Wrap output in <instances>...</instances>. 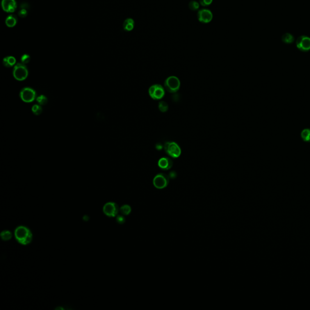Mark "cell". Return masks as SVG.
Wrapping results in <instances>:
<instances>
[{
	"label": "cell",
	"mask_w": 310,
	"mask_h": 310,
	"mask_svg": "<svg viewBox=\"0 0 310 310\" xmlns=\"http://www.w3.org/2000/svg\"><path fill=\"white\" fill-rule=\"evenodd\" d=\"M15 237L20 244L24 245L30 244L32 240L31 231L25 226H20L15 229Z\"/></svg>",
	"instance_id": "cell-1"
},
{
	"label": "cell",
	"mask_w": 310,
	"mask_h": 310,
	"mask_svg": "<svg viewBox=\"0 0 310 310\" xmlns=\"http://www.w3.org/2000/svg\"><path fill=\"white\" fill-rule=\"evenodd\" d=\"M180 80L175 76H170L167 78L164 82V88L171 93H176L180 89Z\"/></svg>",
	"instance_id": "cell-2"
},
{
	"label": "cell",
	"mask_w": 310,
	"mask_h": 310,
	"mask_svg": "<svg viewBox=\"0 0 310 310\" xmlns=\"http://www.w3.org/2000/svg\"><path fill=\"white\" fill-rule=\"evenodd\" d=\"M164 148L167 154L172 158H177L181 155V148L175 142H167Z\"/></svg>",
	"instance_id": "cell-3"
},
{
	"label": "cell",
	"mask_w": 310,
	"mask_h": 310,
	"mask_svg": "<svg viewBox=\"0 0 310 310\" xmlns=\"http://www.w3.org/2000/svg\"><path fill=\"white\" fill-rule=\"evenodd\" d=\"M165 93V88L161 84H153L148 89V94L153 100H162Z\"/></svg>",
	"instance_id": "cell-4"
},
{
	"label": "cell",
	"mask_w": 310,
	"mask_h": 310,
	"mask_svg": "<svg viewBox=\"0 0 310 310\" xmlns=\"http://www.w3.org/2000/svg\"><path fill=\"white\" fill-rule=\"evenodd\" d=\"M28 70L25 64L18 63L16 64L13 71V75L16 80L21 81L25 80L28 76Z\"/></svg>",
	"instance_id": "cell-5"
},
{
	"label": "cell",
	"mask_w": 310,
	"mask_h": 310,
	"mask_svg": "<svg viewBox=\"0 0 310 310\" xmlns=\"http://www.w3.org/2000/svg\"><path fill=\"white\" fill-rule=\"evenodd\" d=\"M170 177L165 173H159L155 176L153 183L157 189H163L167 187L169 183Z\"/></svg>",
	"instance_id": "cell-6"
},
{
	"label": "cell",
	"mask_w": 310,
	"mask_h": 310,
	"mask_svg": "<svg viewBox=\"0 0 310 310\" xmlns=\"http://www.w3.org/2000/svg\"><path fill=\"white\" fill-rule=\"evenodd\" d=\"M21 99L26 102H31L36 98V92L30 87H26L21 90L20 93Z\"/></svg>",
	"instance_id": "cell-7"
},
{
	"label": "cell",
	"mask_w": 310,
	"mask_h": 310,
	"mask_svg": "<svg viewBox=\"0 0 310 310\" xmlns=\"http://www.w3.org/2000/svg\"><path fill=\"white\" fill-rule=\"evenodd\" d=\"M296 47L302 52L310 50V38L307 36H300L296 40Z\"/></svg>",
	"instance_id": "cell-8"
},
{
	"label": "cell",
	"mask_w": 310,
	"mask_h": 310,
	"mask_svg": "<svg viewBox=\"0 0 310 310\" xmlns=\"http://www.w3.org/2000/svg\"><path fill=\"white\" fill-rule=\"evenodd\" d=\"M103 211L106 215L109 217H115L119 211L118 207L115 202H108L103 207Z\"/></svg>",
	"instance_id": "cell-9"
},
{
	"label": "cell",
	"mask_w": 310,
	"mask_h": 310,
	"mask_svg": "<svg viewBox=\"0 0 310 310\" xmlns=\"http://www.w3.org/2000/svg\"><path fill=\"white\" fill-rule=\"evenodd\" d=\"M197 17L199 21L204 24H207L211 21L213 16L212 12L210 10L204 9L198 12Z\"/></svg>",
	"instance_id": "cell-10"
},
{
	"label": "cell",
	"mask_w": 310,
	"mask_h": 310,
	"mask_svg": "<svg viewBox=\"0 0 310 310\" xmlns=\"http://www.w3.org/2000/svg\"><path fill=\"white\" fill-rule=\"evenodd\" d=\"M1 6L4 11L12 13L16 9L17 4L15 0H2Z\"/></svg>",
	"instance_id": "cell-11"
},
{
	"label": "cell",
	"mask_w": 310,
	"mask_h": 310,
	"mask_svg": "<svg viewBox=\"0 0 310 310\" xmlns=\"http://www.w3.org/2000/svg\"><path fill=\"white\" fill-rule=\"evenodd\" d=\"M173 165V161L171 158L168 157H162L160 158L157 162L158 167L163 170H170Z\"/></svg>",
	"instance_id": "cell-12"
},
{
	"label": "cell",
	"mask_w": 310,
	"mask_h": 310,
	"mask_svg": "<svg viewBox=\"0 0 310 310\" xmlns=\"http://www.w3.org/2000/svg\"><path fill=\"white\" fill-rule=\"evenodd\" d=\"M134 26V21L132 18L126 19L123 23V28L125 31H132Z\"/></svg>",
	"instance_id": "cell-13"
},
{
	"label": "cell",
	"mask_w": 310,
	"mask_h": 310,
	"mask_svg": "<svg viewBox=\"0 0 310 310\" xmlns=\"http://www.w3.org/2000/svg\"><path fill=\"white\" fill-rule=\"evenodd\" d=\"M5 22H6V24L7 27H13L17 23V18L14 15H11L6 18Z\"/></svg>",
	"instance_id": "cell-14"
},
{
	"label": "cell",
	"mask_w": 310,
	"mask_h": 310,
	"mask_svg": "<svg viewBox=\"0 0 310 310\" xmlns=\"http://www.w3.org/2000/svg\"><path fill=\"white\" fill-rule=\"evenodd\" d=\"M4 66L6 67H11L15 65L16 63V59L12 56H7L3 59L2 61Z\"/></svg>",
	"instance_id": "cell-15"
},
{
	"label": "cell",
	"mask_w": 310,
	"mask_h": 310,
	"mask_svg": "<svg viewBox=\"0 0 310 310\" xmlns=\"http://www.w3.org/2000/svg\"><path fill=\"white\" fill-rule=\"evenodd\" d=\"M282 40L284 43L286 44H291L293 43L294 38V36L290 33H285L282 36Z\"/></svg>",
	"instance_id": "cell-16"
},
{
	"label": "cell",
	"mask_w": 310,
	"mask_h": 310,
	"mask_svg": "<svg viewBox=\"0 0 310 310\" xmlns=\"http://www.w3.org/2000/svg\"><path fill=\"white\" fill-rule=\"evenodd\" d=\"M301 138L305 142H310V129H303L301 134Z\"/></svg>",
	"instance_id": "cell-17"
},
{
	"label": "cell",
	"mask_w": 310,
	"mask_h": 310,
	"mask_svg": "<svg viewBox=\"0 0 310 310\" xmlns=\"http://www.w3.org/2000/svg\"><path fill=\"white\" fill-rule=\"evenodd\" d=\"M29 8V6L26 5L25 3L23 4H21V9L18 12V15L21 18H25L27 15V9Z\"/></svg>",
	"instance_id": "cell-18"
},
{
	"label": "cell",
	"mask_w": 310,
	"mask_h": 310,
	"mask_svg": "<svg viewBox=\"0 0 310 310\" xmlns=\"http://www.w3.org/2000/svg\"><path fill=\"white\" fill-rule=\"evenodd\" d=\"M200 2L195 1V0H193V1H191L189 4H188V7H189V9L191 10V11H198L199 9H200Z\"/></svg>",
	"instance_id": "cell-19"
},
{
	"label": "cell",
	"mask_w": 310,
	"mask_h": 310,
	"mask_svg": "<svg viewBox=\"0 0 310 310\" xmlns=\"http://www.w3.org/2000/svg\"><path fill=\"white\" fill-rule=\"evenodd\" d=\"M1 237L3 241H9L11 239L12 234L10 231L4 230L1 233Z\"/></svg>",
	"instance_id": "cell-20"
},
{
	"label": "cell",
	"mask_w": 310,
	"mask_h": 310,
	"mask_svg": "<svg viewBox=\"0 0 310 310\" xmlns=\"http://www.w3.org/2000/svg\"><path fill=\"white\" fill-rule=\"evenodd\" d=\"M158 108L161 111L166 112L168 109V106L166 102H165L164 101H161L159 102Z\"/></svg>",
	"instance_id": "cell-21"
},
{
	"label": "cell",
	"mask_w": 310,
	"mask_h": 310,
	"mask_svg": "<svg viewBox=\"0 0 310 310\" xmlns=\"http://www.w3.org/2000/svg\"><path fill=\"white\" fill-rule=\"evenodd\" d=\"M120 211L122 213V214L129 215L131 213L132 209H131L130 206H129V205H124L121 207Z\"/></svg>",
	"instance_id": "cell-22"
},
{
	"label": "cell",
	"mask_w": 310,
	"mask_h": 310,
	"mask_svg": "<svg viewBox=\"0 0 310 310\" xmlns=\"http://www.w3.org/2000/svg\"><path fill=\"white\" fill-rule=\"evenodd\" d=\"M32 110L35 115H40L42 113L43 109L40 106L36 104V105H34L32 107Z\"/></svg>",
	"instance_id": "cell-23"
},
{
	"label": "cell",
	"mask_w": 310,
	"mask_h": 310,
	"mask_svg": "<svg viewBox=\"0 0 310 310\" xmlns=\"http://www.w3.org/2000/svg\"><path fill=\"white\" fill-rule=\"evenodd\" d=\"M36 100H37V102L40 105H45L48 102V100H47V97L43 95H40L39 97H38Z\"/></svg>",
	"instance_id": "cell-24"
},
{
	"label": "cell",
	"mask_w": 310,
	"mask_h": 310,
	"mask_svg": "<svg viewBox=\"0 0 310 310\" xmlns=\"http://www.w3.org/2000/svg\"><path fill=\"white\" fill-rule=\"evenodd\" d=\"M21 62H22V64H27L30 62V60H31V56L29 55L28 54H24L21 57Z\"/></svg>",
	"instance_id": "cell-25"
},
{
	"label": "cell",
	"mask_w": 310,
	"mask_h": 310,
	"mask_svg": "<svg viewBox=\"0 0 310 310\" xmlns=\"http://www.w3.org/2000/svg\"><path fill=\"white\" fill-rule=\"evenodd\" d=\"M200 4L202 6H209L213 2V0H199Z\"/></svg>",
	"instance_id": "cell-26"
},
{
	"label": "cell",
	"mask_w": 310,
	"mask_h": 310,
	"mask_svg": "<svg viewBox=\"0 0 310 310\" xmlns=\"http://www.w3.org/2000/svg\"><path fill=\"white\" fill-rule=\"evenodd\" d=\"M116 222L120 224H123L125 222V219L123 216L120 215L116 218Z\"/></svg>",
	"instance_id": "cell-27"
},
{
	"label": "cell",
	"mask_w": 310,
	"mask_h": 310,
	"mask_svg": "<svg viewBox=\"0 0 310 310\" xmlns=\"http://www.w3.org/2000/svg\"><path fill=\"white\" fill-rule=\"evenodd\" d=\"M176 176V174L175 173V171H171L170 173V176L169 177H171V178H174Z\"/></svg>",
	"instance_id": "cell-28"
}]
</instances>
